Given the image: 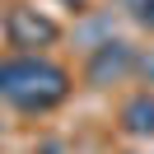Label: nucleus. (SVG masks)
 <instances>
[{"mask_svg":"<svg viewBox=\"0 0 154 154\" xmlns=\"http://www.w3.org/2000/svg\"><path fill=\"white\" fill-rule=\"evenodd\" d=\"M70 98V70L47 61L42 51H14L0 56V103L14 112H51Z\"/></svg>","mask_w":154,"mask_h":154,"instance_id":"obj_1","label":"nucleus"},{"mask_svg":"<svg viewBox=\"0 0 154 154\" xmlns=\"http://www.w3.org/2000/svg\"><path fill=\"white\" fill-rule=\"evenodd\" d=\"M122 131L135 140H149L154 135V94H135L122 103Z\"/></svg>","mask_w":154,"mask_h":154,"instance_id":"obj_4","label":"nucleus"},{"mask_svg":"<svg viewBox=\"0 0 154 154\" xmlns=\"http://www.w3.org/2000/svg\"><path fill=\"white\" fill-rule=\"evenodd\" d=\"M135 66H140V56H135L131 42H103V47H94V56H89V79L94 84H117V79L135 75Z\"/></svg>","mask_w":154,"mask_h":154,"instance_id":"obj_3","label":"nucleus"},{"mask_svg":"<svg viewBox=\"0 0 154 154\" xmlns=\"http://www.w3.org/2000/svg\"><path fill=\"white\" fill-rule=\"evenodd\" d=\"M5 38L19 51H38V47H51V42L61 38V28H56L51 14L33 10V5H19V10H10V19H5Z\"/></svg>","mask_w":154,"mask_h":154,"instance_id":"obj_2","label":"nucleus"},{"mask_svg":"<svg viewBox=\"0 0 154 154\" xmlns=\"http://www.w3.org/2000/svg\"><path fill=\"white\" fill-rule=\"evenodd\" d=\"M122 10L131 14L140 28H149V33H154V0H122Z\"/></svg>","mask_w":154,"mask_h":154,"instance_id":"obj_5","label":"nucleus"}]
</instances>
